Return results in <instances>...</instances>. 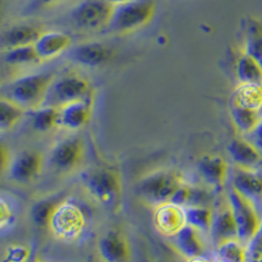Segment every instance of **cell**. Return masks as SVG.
Listing matches in <instances>:
<instances>
[{
  "mask_svg": "<svg viewBox=\"0 0 262 262\" xmlns=\"http://www.w3.org/2000/svg\"><path fill=\"white\" fill-rule=\"evenodd\" d=\"M84 190L91 198L107 210L119 209L122 202L123 185L121 174L111 167H92L80 176Z\"/></svg>",
  "mask_w": 262,
  "mask_h": 262,
  "instance_id": "cell-1",
  "label": "cell"
},
{
  "mask_svg": "<svg viewBox=\"0 0 262 262\" xmlns=\"http://www.w3.org/2000/svg\"><path fill=\"white\" fill-rule=\"evenodd\" d=\"M55 80L53 72H34L13 79L4 88L6 98L30 112L45 102L46 95Z\"/></svg>",
  "mask_w": 262,
  "mask_h": 262,
  "instance_id": "cell-2",
  "label": "cell"
},
{
  "mask_svg": "<svg viewBox=\"0 0 262 262\" xmlns=\"http://www.w3.org/2000/svg\"><path fill=\"white\" fill-rule=\"evenodd\" d=\"M182 182V174L177 170L158 169L147 173L138 181L137 193L140 200L156 207L170 202L173 194Z\"/></svg>",
  "mask_w": 262,
  "mask_h": 262,
  "instance_id": "cell-3",
  "label": "cell"
},
{
  "mask_svg": "<svg viewBox=\"0 0 262 262\" xmlns=\"http://www.w3.org/2000/svg\"><path fill=\"white\" fill-rule=\"evenodd\" d=\"M155 0H130L116 4L109 29L123 34L146 27L155 15Z\"/></svg>",
  "mask_w": 262,
  "mask_h": 262,
  "instance_id": "cell-4",
  "label": "cell"
},
{
  "mask_svg": "<svg viewBox=\"0 0 262 262\" xmlns=\"http://www.w3.org/2000/svg\"><path fill=\"white\" fill-rule=\"evenodd\" d=\"M227 200L232 209L237 227V238L244 244H249L262 226V214L259 207L248 200L247 196L236 191L232 186L229 188Z\"/></svg>",
  "mask_w": 262,
  "mask_h": 262,
  "instance_id": "cell-5",
  "label": "cell"
},
{
  "mask_svg": "<svg viewBox=\"0 0 262 262\" xmlns=\"http://www.w3.org/2000/svg\"><path fill=\"white\" fill-rule=\"evenodd\" d=\"M90 98H95V91L90 80L79 74H69L53 81L43 104L60 106L69 102Z\"/></svg>",
  "mask_w": 262,
  "mask_h": 262,
  "instance_id": "cell-6",
  "label": "cell"
},
{
  "mask_svg": "<svg viewBox=\"0 0 262 262\" xmlns=\"http://www.w3.org/2000/svg\"><path fill=\"white\" fill-rule=\"evenodd\" d=\"M86 226V217L83 210L76 203L63 201L53 214L48 228L51 233L63 242H74Z\"/></svg>",
  "mask_w": 262,
  "mask_h": 262,
  "instance_id": "cell-7",
  "label": "cell"
},
{
  "mask_svg": "<svg viewBox=\"0 0 262 262\" xmlns=\"http://www.w3.org/2000/svg\"><path fill=\"white\" fill-rule=\"evenodd\" d=\"M85 160V144L79 135L58 140L49 154V165L54 172L70 174L76 172Z\"/></svg>",
  "mask_w": 262,
  "mask_h": 262,
  "instance_id": "cell-8",
  "label": "cell"
},
{
  "mask_svg": "<svg viewBox=\"0 0 262 262\" xmlns=\"http://www.w3.org/2000/svg\"><path fill=\"white\" fill-rule=\"evenodd\" d=\"M114 8L111 0H83L71 11V18L81 29L97 30L109 27Z\"/></svg>",
  "mask_w": 262,
  "mask_h": 262,
  "instance_id": "cell-9",
  "label": "cell"
},
{
  "mask_svg": "<svg viewBox=\"0 0 262 262\" xmlns=\"http://www.w3.org/2000/svg\"><path fill=\"white\" fill-rule=\"evenodd\" d=\"M45 158L36 149H24L12 156L8 168V179L16 184H29L34 181L43 170Z\"/></svg>",
  "mask_w": 262,
  "mask_h": 262,
  "instance_id": "cell-10",
  "label": "cell"
},
{
  "mask_svg": "<svg viewBox=\"0 0 262 262\" xmlns=\"http://www.w3.org/2000/svg\"><path fill=\"white\" fill-rule=\"evenodd\" d=\"M98 254L104 262H130L131 247L127 236L118 228H112L100 237Z\"/></svg>",
  "mask_w": 262,
  "mask_h": 262,
  "instance_id": "cell-11",
  "label": "cell"
},
{
  "mask_svg": "<svg viewBox=\"0 0 262 262\" xmlns=\"http://www.w3.org/2000/svg\"><path fill=\"white\" fill-rule=\"evenodd\" d=\"M93 100H80L58 106V127L76 131L88 125L92 118Z\"/></svg>",
  "mask_w": 262,
  "mask_h": 262,
  "instance_id": "cell-12",
  "label": "cell"
},
{
  "mask_svg": "<svg viewBox=\"0 0 262 262\" xmlns=\"http://www.w3.org/2000/svg\"><path fill=\"white\" fill-rule=\"evenodd\" d=\"M198 173L205 184L212 189L224 188L229 177V164L217 154H205L196 163Z\"/></svg>",
  "mask_w": 262,
  "mask_h": 262,
  "instance_id": "cell-13",
  "label": "cell"
},
{
  "mask_svg": "<svg viewBox=\"0 0 262 262\" xmlns=\"http://www.w3.org/2000/svg\"><path fill=\"white\" fill-rule=\"evenodd\" d=\"M231 176V186L259 207L262 205V173L253 168L235 165Z\"/></svg>",
  "mask_w": 262,
  "mask_h": 262,
  "instance_id": "cell-14",
  "label": "cell"
},
{
  "mask_svg": "<svg viewBox=\"0 0 262 262\" xmlns=\"http://www.w3.org/2000/svg\"><path fill=\"white\" fill-rule=\"evenodd\" d=\"M154 224L159 233L173 237L182 227L186 226L184 207H180L172 202L156 206L154 212Z\"/></svg>",
  "mask_w": 262,
  "mask_h": 262,
  "instance_id": "cell-15",
  "label": "cell"
},
{
  "mask_svg": "<svg viewBox=\"0 0 262 262\" xmlns=\"http://www.w3.org/2000/svg\"><path fill=\"white\" fill-rule=\"evenodd\" d=\"M74 62L85 67H100L114 58V50L101 42H84L70 51Z\"/></svg>",
  "mask_w": 262,
  "mask_h": 262,
  "instance_id": "cell-16",
  "label": "cell"
},
{
  "mask_svg": "<svg viewBox=\"0 0 262 262\" xmlns=\"http://www.w3.org/2000/svg\"><path fill=\"white\" fill-rule=\"evenodd\" d=\"M72 45V38L63 32H43L34 42V49L43 62L59 57Z\"/></svg>",
  "mask_w": 262,
  "mask_h": 262,
  "instance_id": "cell-17",
  "label": "cell"
},
{
  "mask_svg": "<svg viewBox=\"0 0 262 262\" xmlns=\"http://www.w3.org/2000/svg\"><path fill=\"white\" fill-rule=\"evenodd\" d=\"M173 244L177 252L186 259L202 257L205 252L202 232L189 224L182 227L179 232L173 236Z\"/></svg>",
  "mask_w": 262,
  "mask_h": 262,
  "instance_id": "cell-18",
  "label": "cell"
},
{
  "mask_svg": "<svg viewBox=\"0 0 262 262\" xmlns=\"http://www.w3.org/2000/svg\"><path fill=\"white\" fill-rule=\"evenodd\" d=\"M210 233H211L216 247L224 242L237 238V227H236L235 217H233V212L228 200L217 211H214V219H212Z\"/></svg>",
  "mask_w": 262,
  "mask_h": 262,
  "instance_id": "cell-19",
  "label": "cell"
},
{
  "mask_svg": "<svg viewBox=\"0 0 262 262\" xmlns=\"http://www.w3.org/2000/svg\"><path fill=\"white\" fill-rule=\"evenodd\" d=\"M229 156L237 167L253 168L262 161V154L250 140L242 137L233 138L227 147Z\"/></svg>",
  "mask_w": 262,
  "mask_h": 262,
  "instance_id": "cell-20",
  "label": "cell"
},
{
  "mask_svg": "<svg viewBox=\"0 0 262 262\" xmlns=\"http://www.w3.org/2000/svg\"><path fill=\"white\" fill-rule=\"evenodd\" d=\"M43 30L38 27L29 24L13 25L2 34V45L6 49L17 48L24 45H34V42L39 38Z\"/></svg>",
  "mask_w": 262,
  "mask_h": 262,
  "instance_id": "cell-21",
  "label": "cell"
},
{
  "mask_svg": "<svg viewBox=\"0 0 262 262\" xmlns=\"http://www.w3.org/2000/svg\"><path fill=\"white\" fill-rule=\"evenodd\" d=\"M211 200L212 196L209 190L184 181L174 191L170 202L180 207H189V206H210Z\"/></svg>",
  "mask_w": 262,
  "mask_h": 262,
  "instance_id": "cell-22",
  "label": "cell"
},
{
  "mask_svg": "<svg viewBox=\"0 0 262 262\" xmlns=\"http://www.w3.org/2000/svg\"><path fill=\"white\" fill-rule=\"evenodd\" d=\"M67 198H69L67 194L63 191V193L51 194L46 198L37 201L30 209V217H32L33 223L41 228H48L51 216L58 209V206Z\"/></svg>",
  "mask_w": 262,
  "mask_h": 262,
  "instance_id": "cell-23",
  "label": "cell"
},
{
  "mask_svg": "<svg viewBox=\"0 0 262 262\" xmlns=\"http://www.w3.org/2000/svg\"><path fill=\"white\" fill-rule=\"evenodd\" d=\"M229 113H231V118H232L236 130L242 134H252L262 121L261 111L250 109V107L243 106L232 101L229 106Z\"/></svg>",
  "mask_w": 262,
  "mask_h": 262,
  "instance_id": "cell-24",
  "label": "cell"
},
{
  "mask_svg": "<svg viewBox=\"0 0 262 262\" xmlns=\"http://www.w3.org/2000/svg\"><path fill=\"white\" fill-rule=\"evenodd\" d=\"M30 112L32 128L37 133H49L58 127V106L43 104Z\"/></svg>",
  "mask_w": 262,
  "mask_h": 262,
  "instance_id": "cell-25",
  "label": "cell"
},
{
  "mask_svg": "<svg viewBox=\"0 0 262 262\" xmlns=\"http://www.w3.org/2000/svg\"><path fill=\"white\" fill-rule=\"evenodd\" d=\"M236 75L240 84H257L262 85V66L243 53L236 63Z\"/></svg>",
  "mask_w": 262,
  "mask_h": 262,
  "instance_id": "cell-26",
  "label": "cell"
},
{
  "mask_svg": "<svg viewBox=\"0 0 262 262\" xmlns=\"http://www.w3.org/2000/svg\"><path fill=\"white\" fill-rule=\"evenodd\" d=\"M186 224L194 227L202 233L211 231L214 211L210 206H189L184 207Z\"/></svg>",
  "mask_w": 262,
  "mask_h": 262,
  "instance_id": "cell-27",
  "label": "cell"
},
{
  "mask_svg": "<svg viewBox=\"0 0 262 262\" xmlns=\"http://www.w3.org/2000/svg\"><path fill=\"white\" fill-rule=\"evenodd\" d=\"M4 60L9 66H16V67L36 66L42 63L36 49H34V45H24L17 46V48L6 49V51H4Z\"/></svg>",
  "mask_w": 262,
  "mask_h": 262,
  "instance_id": "cell-28",
  "label": "cell"
},
{
  "mask_svg": "<svg viewBox=\"0 0 262 262\" xmlns=\"http://www.w3.org/2000/svg\"><path fill=\"white\" fill-rule=\"evenodd\" d=\"M231 101L243 106L261 111L262 109V85L257 84H240L233 92Z\"/></svg>",
  "mask_w": 262,
  "mask_h": 262,
  "instance_id": "cell-29",
  "label": "cell"
},
{
  "mask_svg": "<svg viewBox=\"0 0 262 262\" xmlns=\"http://www.w3.org/2000/svg\"><path fill=\"white\" fill-rule=\"evenodd\" d=\"M25 112L8 98H0V133L12 130L25 116Z\"/></svg>",
  "mask_w": 262,
  "mask_h": 262,
  "instance_id": "cell-30",
  "label": "cell"
},
{
  "mask_svg": "<svg viewBox=\"0 0 262 262\" xmlns=\"http://www.w3.org/2000/svg\"><path fill=\"white\" fill-rule=\"evenodd\" d=\"M217 254L224 262H247L248 247L238 238H232L217 245Z\"/></svg>",
  "mask_w": 262,
  "mask_h": 262,
  "instance_id": "cell-31",
  "label": "cell"
},
{
  "mask_svg": "<svg viewBox=\"0 0 262 262\" xmlns=\"http://www.w3.org/2000/svg\"><path fill=\"white\" fill-rule=\"evenodd\" d=\"M244 53L262 66V25L258 21L249 24Z\"/></svg>",
  "mask_w": 262,
  "mask_h": 262,
  "instance_id": "cell-32",
  "label": "cell"
},
{
  "mask_svg": "<svg viewBox=\"0 0 262 262\" xmlns=\"http://www.w3.org/2000/svg\"><path fill=\"white\" fill-rule=\"evenodd\" d=\"M29 257V248L25 247V245H12L7 250L3 262H27Z\"/></svg>",
  "mask_w": 262,
  "mask_h": 262,
  "instance_id": "cell-33",
  "label": "cell"
},
{
  "mask_svg": "<svg viewBox=\"0 0 262 262\" xmlns=\"http://www.w3.org/2000/svg\"><path fill=\"white\" fill-rule=\"evenodd\" d=\"M247 262H262V226L253 240L248 244Z\"/></svg>",
  "mask_w": 262,
  "mask_h": 262,
  "instance_id": "cell-34",
  "label": "cell"
},
{
  "mask_svg": "<svg viewBox=\"0 0 262 262\" xmlns=\"http://www.w3.org/2000/svg\"><path fill=\"white\" fill-rule=\"evenodd\" d=\"M13 219V212L8 203L0 196V229L6 228Z\"/></svg>",
  "mask_w": 262,
  "mask_h": 262,
  "instance_id": "cell-35",
  "label": "cell"
},
{
  "mask_svg": "<svg viewBox=\"0 0 262 262\" xmlns=\"http://www.w3.org/2000/svg\"><path fill=\"white\" fill-rule=\"evenodd\" d=\"M11 160H12L11 151H9L8 147L3 142H0V176H3V174L8 172Z\"/></svg>",
  "mask_w": 262,
  "mask_h": 262,
  "instance_id": "cell-36",
  "label": "cell"
},
{
  "mask_svg": "<svg viewBox=\"0 0 262 262\" xmlns=\"http://www.w3.org/2000/svg\"><path fill=\"white\" fill-rule=\"evenodd\" d=\"M249 135L252 137V140H250V142H252V143H253L262 154V121L259 122V125L254 128L253 133Z\"/></svg>",
  "mask_w": 262,
  "mask_h": 262,
  "instance_id": "cell-37",
  "label": "cell"
},
{
  "mask_svg": "<svg viewBox=\"0 0 262 262\" xmlns=\"http://www.w3.org/2000/svg\"><path fill=\"white\" fill-rule=\"evenodd\" d=\"M43 4H53V3H57V2H60V0H41Z\"/></svg>",
  "mask_w": 262,
  "mask_h": 262,
  "instance_id": "cell-38",
  "label": "cell"
},
{
  "mask_svg": "<svg viewBox=\"0 0 262 262\" xmlns=\"http://www.w3.org/2000/svg\"><path fill=\"white\" fill-rule=\"evenodd\" d=\"M189 262H209V261H206V259H203L202 257H198V258L189 259Z\"/></svg>",
  "mask_w": 262,
  "mask_h": 262,
  "instance_id": "cell-39",
  "label": "cell"
},
{
  "mask_svg": "<svg viewBox=\"0 0 262 262\" xmlns=\"http://www.w3.org/2000/svg\"><path fill=\"white\" fill-rule=\"evenodd\" d=\"M111 2L114 4H122L126 3V2H130V0H111Z\"/></svg>",
  "mask_w": 262,
  "mask_h": 262,
  "instance_id": "cell-40",
  "label": "cell"
},
{
  "mask_svg": "<svg viewBox=\"0 0 262 262\" xmlns=\"http://www.w3.org/2000/svg\"><path fill=\"white\" fill-rule=\"evenodd\" d=\"M216 262H224V261H222V259H219V261H216Z\"/></svg>",
  "mask_w": 262,
  "mask_h": 262,
  "instance_id": "cell-41",
  "label": "cell"
},
{
  "mask_svg": "<svg viewBox=\"0 0 262 262\" xmlns=\"http://www.w3.org/2000/svg\"><path fill=\"white\" fill-rule=\"evenodd\" d=\"M0 9H2V3H0Z\"/></svg>",
  "mask_w": 262,
  "mask_h": 262,
  "instance_id": "cell-42",
  "label": "cell"
}]
</instances>
